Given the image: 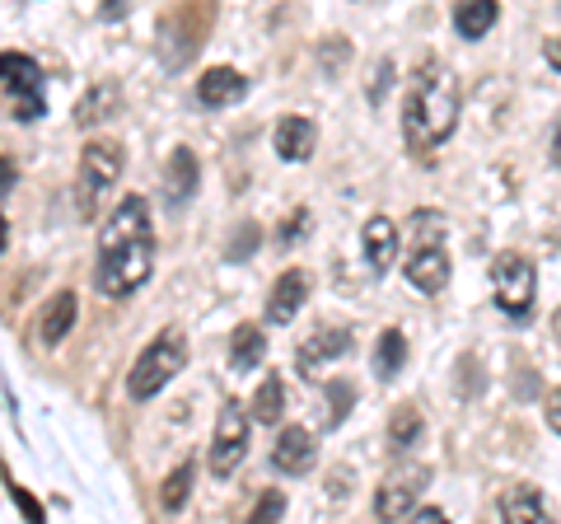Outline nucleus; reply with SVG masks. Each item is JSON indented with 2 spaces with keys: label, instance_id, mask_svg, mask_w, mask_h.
I'll use <instances>...</instances> for the list:
<instances>
[{
  "label": "nucleus",
  "instance_id": "nucleus-26",
  "mask_svg": "<svg viewBox=\"0 0 561 524\" xmlns=\"http://www.w3.org/2000/svg\"><path fill=\"white\" fill-rule=\"evenodd\" d=\"M323 403H328V412H323V422H319V426H342V422H346V412L356 408V389H351L346 379H332L328 389H323Z\"/></svg>",
  "mask_w": 561,
  "mask_h": 524
},
{
  "label": "nucleus",
  "instance_id": "nucleus-1",
  "mask_svg": "<svg viewBox=\"0 0 561 524\" xmlns=\"http://www.w3.org/2000/svg\"><path fill=\"white\" fill-rule=\"evenodd\" d=\"M154 272V220H150V202L131 192L113 206V216L99 230V267H94V286L103 300H127Z\"/></svg>",
  "mask_w": 561,
  "mask_h": 524
},
{
  "label": "nucleus",
  "instance_id": "nucleus-36",
  "mask_svg": "<svg viewBox=\"0 0 561 524\" xmlns=\"http://www.w3.org/2000/svg\"><path fill=\"white\" fill-rule=\"evenodd\" d=\"M548 155H552V164L561 169V122H557V132H552V150Z\"/></svg>",
  "mask_w": 561,
  "mask_h": 524
},
{
  "label": "nucleus",
  "instance_id": "nucleus-34",
  "mask_svg": "<svg viewBox=\"0 0 561 524\" xmlns=\"http://www.w3.org/2000/svg\"><path fill=\"white\" fill-rule=\"evenodd\" d=\"M412 520H421V524H440V520H445V511H435V505H416Z\"/></svg>",
  "mask_w": 561,
  "mask_h": 524
},
{
  "label": "nucleus",
  "instance_id": "nucleus-11",
  "mask_svg": "<svg viewBox=\"0 0 561 524\" xmlns=\"http://www.w3.org/2000/svg\"><path fill=\"white\" fill-rule=\"evenodd\" d=\"M351 352V328L342 323H328V328H313V333L300 342V356H295V371L300 379H319V365L337 361Z\"/></svg>",
  "mask_w": 561,
  "mask_h": 524
},
{
  "label": "nucleus",
  "instance_id": "nucleus-4",
  "mask_svg": "<svg viewBox=\"0 0 561 524\" xmlns=\"http://www.w3.org/2000/svg\"><path fill=\"white\" fill-rule=\"evenodd\" d=\"M187 365V338L179 333V328H164L160 338H154L146 352H140L131 361V375H127V394L136 398V403H146V398H154L164 389V384L179 375Z\"/></svg>",
  "mask_w": 561,
  "mask_h": 524
},
{
  "label": "nucleus",
  "instance_id": "nucleus-31",
  "mask_svg": "<svg viewBox=\"0 0 561 524\" xmlns=\"http://www.w3.org/2000/svg\"><path fill=\"white\" fill-rule=\"evenodd\" d=\"M10 497H14V501H20V505H24V515H28V520H43V505H38V501H33V497L24 492V487H14V482H10Z\"/></svg>",
  "mask_w": 561,
  "mask_h": 524
},
{
  "label": "nucleus",
  "instance_id": "nucleus-32",
  "mask_svg": "<svg viewBox=\"0 0 561 524\" xmlns=\"http://www.w3.org/2000/svg\"><path fill=\"white\" fill-rule=\"evenodd\" d=\"M131 10V0H103V5H99V20H122V14H127Z\"/></svg>",
  "mask_w": 561,
  "mask_h": 524
},
{
  "label": "nucleus",
  "instance_id": "nucleus-28",
  "mask_svg": "<svg viewBox=\"0 0 561 524\" xmlns=\"http://www.w3.org/2000/svg\"><path fill=\"white\" fill-rule=\"evenodd\" d=\"M257 225L253 220H243V230H234V239H230V249H225V258L230 262H249L253 253H257Z\"/></svg>",
  "mask_w": 561,
  "mask_h": 524
},
{
  "label": "nucleus",
  "instance_id": "nucleus-23",
  "mask_svg": "<svg viewBox=\"0 0 561 524\" xmlns=\"http://www.w3.org/2000/svg\"><path fill=\"white\" fill-rule=\"evenodd\" d=\"M402 365H408V333H402V328H383L379 346H375V375L389 384Z\"/></svg>",
  "mask_w": 561,
  "mask_h": 524
},
{
  "label": "nucleus",
  "instance_id": "nucleus-24",
  "mask_svg": "<svg viewBox=\"0 0 561 524\" xmlns=\"http://www.w3.org/2000/svg\"><path fill=\"white\" fill-rule=\"evenodd\" d=\"M421 431H426V417H421V408H416V403L393 408V422H389V449H393V454H408V449L421 441Z\"/></svg>",
  "mask_w": 561,
  "mask_h": 524
},
{
  "label": "nucleus",
  "instance_id": "nucleus-25",
  "mask_svg": "<svg viewBox=\"0 0 561 524\" xmlns=\"http://www.w3.org/2000/svg\"><path fill=\"white\" fill-rule=\"evenodd\" d=\"M253 422L262 426H276L280 422V412H286V384H280V375H267L262 379V389L253 394Z\"/></svg>",
  "mask_w": 561,
  "mask_h": 524
},
{
  "label": "nucleus",
  "instance_id": "nucleus-18",
  "mask_svg": "<svg viewBox=\"0 0 561 524\" xmlns=\"http://www.w3.org/2000/svg\"><path fill=\"white\" fill-rule=\"evenodd\" d=\"M496 511H501V520H511V524H538V520H548L542 492H538V487H529V482L505 487V492L496 497Z\"/></svg>",
  "mask_w": 561,
  "mask_h": 524
},
{
  "label": "nucleus",
  "instance_id": "nucleus-3",
  "mask_svg": "<svg viewBox=\"0 0 561 524\" xmlns=\"http://www.w3.org/2000/svg\"><path fill=\"white\" fill-rule=\"evenodd\" d=\"M122 141H108V136H99L80 150V169H76V212L80 220H94L103 197L113 192V183L122 179Z\"/></svg>",
  "mask_w": 561,
  "mask_h": 524
},
{
  "label": "nucleus",
  "instance_id": "nucleus-27",
  "mask_svg": "<svg viewBox=\"0 0 561 524\" xmlns=\"http://www.w3.org/2000/svg\"><path fill=\"white\" fill-rule=\"evenodd\" d=\"M192 478H197V468L192 464H179L169 474V482L160 487V501H164V511H183L187 497H192Z\"/></svg>",
  "mask_w": 561,
  "mask_h": 524
},
{
  "label": "nucleus",
  "instance_id": "nucleus-9",
  "mask_svg": "<svg viewBox=\"0 0 561 524\" xmlns=\"http://www.w3.org/2000/svg\"><path fill=\"white\" fill-rule=\"evenodd\" d=\"M210 14H216V0H187V5H179L173 14H164L160 20V33H164V57L173 66H183L192 52H197L202 38H210Z\"/></svg>",
  "mask_w": 561,
  "mask_h": 524
},
{
  "label": "nucleus",
  "instance_id": "nucleus-2",
  "mask_svg": "<svg viewBox=\"0 0 561 524\" xmlns=\"http://www.w3.org/2000/svg\"><path fill=\"white\" fill-rule=\"evenodd\" d=\"M459 76L445 61H421L412 71V84L402 94V141H408L412 160H435L454 127H459Z\"/></svg>",
  "mask_w": 561,
  "mask_h": 524
},
{
  "label": "nucleus",
  "instance_id": "nucleus-20",
  "mask_svg": "<svg viewBox=\"0 0 561 524\" xmlns=\"http://www.w3.org/2000/svg\"><path fill=\"white\" fill-rule=\"evenodd\" d=\"M496 20H501L496 0H459V5H454V29H459V38H468V43L486 38Z\"/></svg>",
  "mask_w": 561,
  "mask_h": 524
},
{
  "label": "nucleus",
  "instance_id": "nucleus-12",
  "mask_svg": "<svg viewBox=\"0 0 561 524\" xmlns=\"http://www.w3.org/2000/svg\"><path fill=\"white\" fill-rule=\"evenodd\" d=\"M313 459H319V441L305 431V426H286L276 435V449H272V468L276 474H290V478H300L313 468Z\"/></svg>",
  "mask_w": 561,
  "mask_h": 524
},
{
  "label": "nucleus",
  "instance_id": "nucleus-30",
  "mask_svg": "<svg viewBox=\"0 0 561 524\" xmlns=\"http://www.w3.org/2000/svg\"><path fill=\"white\" fill-rule=\"evenodd\" d=\"M309 230V212H305V206H295V212H290V220L286 225H280V230H276V243H295V239H300Z\"/></svg>",
  "mask_w": 561,
  "mask_h": 524
},
{
  "label": "nucleus",
  "instance_id": "nucleus-10",
  "mask_svg": "<svg viewBox=\"0 0 561 524\" xmlns=\"http://www.w3.org/2000/svg\"><path fill=\"white\" fill-rule=\"evenodd\" d=\"M431 482V468L426 464H402L393 468L389 478H383V487L375 492V515L379 520H412L421 492H426Z\"/></svg>",
  "mask_w": 561,
  "mask_h": 524
},
{
  "label": "nucleus",
  "instance_id": "nucleus-8",
  "mask_svg": "<svg viewBox=\"0 0 561 524\" xmlns=\"http://www.w3.org/2000/svg\"><path fill=\"white\" fill-rule=\"evenodd\" d=\"M249 422L253 417L243 412L239 398H225L216 417V435H210V474L216 478H230L249 459Z\"/></svg>",
  "mask_w": 561,
  "mask_h": 524
},
{
  "label": "nucleus",
  "instance_id": "nucleus-22",
  "mask_svg": "<svg viewBox=\"0 0 561 524\" xmlns=\"http://www.w3.org/2000/svg\"><path fill=\"white\" fill-rule=\"evenodd\" d=\"M117 109H122V90H117V84L103 80V84H94V90L80 99V109H76V127H94V122H108Z\"/></svg>",
  "mask_w": 561,
  "mask_h": 524
},
{
  "label": "nucleus",
  "instance_id": "nucleus-5",
  "mask_svg": "<svg viewBox=\"0 0 561 524\" xmlns=\"http://www.w3.org/2000/svg\"><path fill=\"white\" fill-rule=\"evenodd\" d=\"M416 249L412 258L402 262L408 282L421 291V295H440L449 286V253H445V225L435 212H416Z\"/></svg>",
  "mask_w": 561,
  "mask_h": 524
},
{
  "label": "nucleus",
  "instance_id": "nucleus-14",
  "mask_svg": "<svg viewBox=\"0 0 561 524\" xmlns=\"http://www.w3.org/2000/svg\"><path fill=\"white\" fill-rule=\"evenodd\" d=\"M309 272L305 267H290V272H280L276 276V286H272V295H267V323H290L295 314L305 309V300H309Z\"/></svg>",
  "mask_w": 561,
  "mask_h": 524
},
{
  "label": "nucleus",
  "instance_id": "nucleus-6",
  "mask_svg": "<svg viewBox=\"0 0 561 524\" xmlns=\"http://www.w3.org/2000/svg\"><path fill=\"white\" fill-rule=\"evenodd\" d=\"M0 90H5L14 122H38L47 113V71L28 52H5L0 57Z\"/></svg>",
  "mask_w": 561,
  "mask_h": 524
},
{
  "label": "nucleus",
  "instance_id": "nucleus-7",
  "mask_svg": "<svg viewBox=\"0 0 561 524\" xmlns=\"http://www.w3.org/2000/svg\"><path fill=\"white\" fill-rule=\"evenodd\" d=\"M491 295L505 319H529L538 300V267L524 253H496L491 258Z\"/></svg>",
  "mask_w": 561,
  "mask_h": 524
},
{
  "label": "nucleus",
  "instance_id": "nucleus-13",
  "mask_svg": "<svg viewBox=\"0 0 561 524\" xmlns=\"http://www.w3.org/2000/svg\"><path fill=\"white\" fill-rule=\"evenodd\" d=\"M249 94V76L234 71V66H206L197 76V103L202 109H230Z\"/></svg>",
  "mask_w": 561,
  "mask_h": 524
},
{
  "label": "nucleus",
  "instance_id": "nucleus-33",
  "mask_svg": "<svg viewBox=\"0 0 561 524\" xmlns=\"http://www.w3.org/2000/svg\"><path fill=\"white\" fill-rule=\"evenodd\" d=\"M548 426L561 435V389H552V394H548Z\"/></svg>",
  "mask_w": 561,
  "mask_h": 524
},
{
  "label": "nucleus",
  "instance_id": "nucleus-19",
  "mask_svg": "<svg viewBox=\"0 0 561 524\" xmlns=\"http://www.w3.org/2000/svg\"><path fill=\"white\" fill-rule=\"evenodd\" d=\"M197 183H202L197 155H192L187 146H179V150L169 155V173H164V197H169L173 206H183V202H192V192H197Z\"/></svg>",
  "mask_w": 561,
  "mask_h": 524
},
{
  "label": "nucleus",
  "instance_id": "nucleus-29",
  "mask_svg": "<svg viewBox=\"0 0 561 524\" xmlns=\"http://www.w3.org/2000/svg\"><path fill=\"white\" fill-rule=\"evenodd\" d=\"M286 515V492H280V487H272V492H262V501L253 505V524H272V520H280Z\"/></svg>",
  "mask_w": 561,
  "mask_h": 524
},
{
  "label": "nucleus",
  "instance_id": "nucleus-15",
  "mask_svg": "<svg viewBox=\"0 0 561 524\" xmlns=\"http://www.w3.org/2000/svg\"><path fill=\"white\" fill-rule=\"evenodd\" d=\"M76 309H80V300H76V291H57L51 300L43 305V314H38V323H33V333H38V346H61L66 342V333L76 328Z\"/></svg>",
  "mask_w": 561,
  "mask_h": 524
},
{
  "label": "nucleus",
  "instance_id": "nucleus-17",
  "mask_svg": "<svg viewBox=\"0 0 561 524\" xmlns=\"http://www.w3.org/2000/svg\"><path fill=\"white\" fill-rule=\"evenodd\" d=\"M360 249H365L370 272H389L393 258H398V225L389 216H370L365 230H360Z\"/></svg>",
  "mask_w": 561,
  "mask_h": 524
},
{
  "label": "nucleus",
  "instance_id": "nucleus-21",
  "mask_svg": "<svg viewBox=\"0 0 561 524\" xmlns=\"http://www.w3.org/2000/svg\"><path fill=\"white\" fill-rule=\"evenodd\" d=\"M262 356H267V333L257 323H239L230 338V371H257Z\"/></svg>",
  "mask_w": 561,
  "mask_h": 524
},
{
  "label": "nucleus",
  "instance_id": "nucleus-35",
  "mask_svg": "<svg viewBox=\"0 0 561 524\" xmlns=\"http://www.w3.org/2000/svg\"><path fill=\"white\" fill-rule=\"evenodd\" d=\"M542 57H548L557 71H561V38H548V43H542Z\"/></svg>",
  "mask_w": 561,
  "mask_h": 524
},
{
  "label": "nucleus",
  "instance_id": "nucleus-16",
  "mask_svg": "<svg viewBox=\"0 0 561 524\" xmlns=\"http://www.w3.org/2000/svg\"><path fill=\"white\" fill-rule=\"evenodd\" d=\"M313 146H319V127H313L309 117H280L276 132H272V150L280 155V160L290 164H305Z\"/></svg>",
  "mask_w": 561,
  "mask_h": 524
}]
</instances>
